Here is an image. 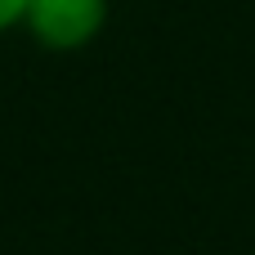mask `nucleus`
<instances>
[{"label": "nucleus", "instance_id": "nucleus-1", "mask_svg": "<svg viewBox=\"0 0 255 255\" xmlns=\"http://www.w3.org/2000/svg\"><path fill=\"white\" fill-rule=\"evenodd\" d=\"M31 31L54 49H76L103 27V0H27Z\"/></svg>", "mask_w": 255, "mask_h": 255}, {"label": "nucleus", "instance_id": "nucleus-2", "mask_svg": "<svg viewBox=\"0 0 255 255\" xmlns=\"http://www.w3.org/2000/svg\"><path fill=\"white\" fill-rule=\"evenodd\" d=\"M18 18H27V0H0V31L13 27Z\"/></svg>", "mask_w": 255, "mask_h": 255}]
</instances>
